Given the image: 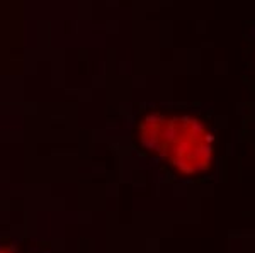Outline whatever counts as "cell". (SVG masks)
Segmentation results:
<instances>
[{"instance_id": "1", "label": "cell", "mask_w": 255, "mask_h": 253, "mask_svg": "<svg viewBox=\"0 0 255 253\" xmlns=\"http://www.w3.org/2000/svg\"><path fill=\"white\" fill-rule=\"evenodd\" d=\"M0 253H17V250L9 245H0Z\"/></svg>"}]
</instances>
